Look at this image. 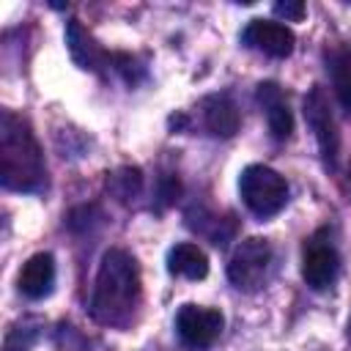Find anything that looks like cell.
<instances>
[{"mask_svg": "<svg viewBox=\"0 0 351 351\" xmlns=\"http://www.w3.org/2000/svg\"><path fill=\"white\" fill-rule=\"evenodd\" d=\"M140 299H143V288H140L137 261L126 250L118 247L107 250L99 263V274L90 296V315L104 326H126L134 318Z\"/></svg>", "mask_w": 351, "mask_h": 351, "instance_id": "obj_1", "label": "cell"}, {"mask_svg": "<svg viewBox=\"0 0 351 351\" xmlns=\"http://www.w3.org/2000/svg\"><path fill=\"white\" fill-rule=\"evenodd\" d=\"M44 156L30 132V126L14 115L3 112L0 118V181L14 192H36L44 184Z\"/></svg>", "mask_w": 351, "mask_h": 351, "instance_id": "obj_2", "label": "cell"}, {"mask_svg": "<svg viewBox=\"0 0 351 351\" xmlns=\"http://www.w3.org/2000/svg\"><path fill=\"white\" fill-rule=\"evenodd\" d=\"M239 192H241L244 206L255 217H274L288 203V184H285V178L277 170L266 167V165L244 167L241 178H239Z\"/></svg>", "mask_w": 351, "mask_h": 351, "instance_id": "obj_3", "label": "cell"}, {"mask_svg": "<svg viewBox=\"0 0 351 351\" xmlns=\"http://www.w3.org/2000/svg\"><path fill=\"white\" fill-rule=\"evenodd\" d=\"M271 247L263 239H244L228 263V280L239 288V291H258L263 288V282L269 280L271 271Z\"/></svg>", "mask_w": 351, "mask_h": 351, "instance_id": "obj_4", "label": "cell"}, {"mask_svg": "<svg viewBox=\"0 0 351 351\" xmlns=\"http://www.w3.org/2000/svg\"><path fill=\"white\" fill-rule=\"evenodd\" d=\"M304 121L315 132L324 165L329 170H335L337 167V154H340V134H337V126H335V115L329 110V99H326L321 85H313L310 93L304 96Z\"/></svg>", "mask_w": 351, "mask_h": 351, "instance_id": "obj_5", "label": "cell"}, {"mask_svg": "<svg viewBox=\"0 0 351 351\" xmlns=\"http://www.w3.org/2000/svg\"><path fill=\"white\" fill-rule=\"evenodd\" d=\"M340 271V255L329 239V230H318L307 239L304 255H302V277L310 288L324 291L337 280Z\"/></svg>", "mask_w": 351, "mask_h": 351, "instance_id": "obj_6", "label": "cell"}, {"mask_svg": "<svg viewBox=\"0 0 351 351\" xmlns=\"http://www.w3.org/2000/svg\"><path fill=\"white\" fill-rule=\"evenodd\" d=\"M225 326V318L214 307H200V304H184L176 315V329L178 337L192 346V348H208Z\"/></svg>", "mask_w": 351, "mask_h": 351, "instance_id": "obj_7", "label": "cell"}, {"mask_svg": "<svg viewBox=\"0 0 351 351\" xmlns=\"http://www.w3.org/2000/svg\"><path fill=\"white\" fill-rule=\"evenodd\" d=\"M241 38L247 47H252L269 58H288L293 52V44H296L293 30L285 27L282 22H274V19H250Z\"/></svg>", "mask_w": 351, "mask_h": 351, "instance_id": "obj_8", "label": "cell"}, {"mask_svg": "<svg viewBox=\"0 0 351 351\" xmlns=\"http://www.w3.org/2000/svg\"><path fill=\"white\" fill-rule=\"evenodd\" d=\"M258 104L266 110V123H269V132L274 140H288L291 132H293V118H291V110L285 104V96L280 90L277 82H261L258 85Z\"/></svg>", "mask_w": 351, "mask_h": 351, "instance_id": "obj_9", "label": "cell"}, {"mask_svg": "<svg viewBox=\"0 0 351 351\" xmlns=\"http://www.w3.org/2000/svg\"><path fill=\"white\" fill-rule=\"evenodd\" d=\"M55 285V258L49 252H36L27 258V263L19 271V291L27 299H44L49 296Z\"/></svg>", "mask_w": 351, "mask_h": 351, "instance_id": "obj_10", "label": "cell"}, {"mask_svg": "<svg viewBox=\"0 0 351 351\" xmlns=\"http://www.w3.org/2000/svg\"><path fill=\"white\" fill-rule=\"evenodd\" d=\"M66 44H69V52L74 58V63L80 69H88V71H99L104 66V52L99 49V44L90 38V33L80 25V19H71L66 25Z\"/></svg>", "mask_w": 351, "mask_h": 351, "instance_id": "obj_11", "label": "cell"}, {"mask_svg": "<svg viewBox=\"0 0 351 351\" xmlns=\"http://www.w3.org/2000/svg\"><path fill=\"white\" fill-rule=\"evenodd\" d=\"M203 123L214 137H233L239 132V110L228 96H208L203 101Z\"/></svg>", "mask_w": 351, "mask_h": 351, "instance_id": "obj_12", "label": "cell"}, {"mask_svg": "<svg viewBox=\"0 0 351 351\" xmlns=\"http://www.w3.org/2000/svg\"><path fill=\"white\" fill-rule=\"evenodd\" d=\"M167 271L186 280H203L208 274V258L197 244L181 241L167 252Z\"/></svg>", "mask_w": 351, "mask_h": 351, "instance_id": "obj_13", "label": "cell"}, {"mask_svg": "<svg viewBox=\"0 0 351 351\" xmlns=\"http://www.w3.org/2000/svg\"><path fill=\"white\" fill-rule=\"evenodd\" d=\"M326 66L332 74L335 96L346 112H351V49L348 47H335L326 55Z\"/></svg>", "mask_w": 351, "mask_h": 351, "instance_id": "obj_14", "label": "cell"}, {"mask_svg": "<svg viewBox=\"0 0 351 351\" xmlns=\"http://www.w3.org/2000/svg\"><path fill=\"white\" fill-rule=\"evenodd\" d=\"M140 186H143V173H140L137 167H121V170H115V173L107 178V189H110V195L118 197V200L134 197V195L140 192Z\"/></svg>", "mask_w": 351, "mask_h": 351, "instance_id": "obj_15", "label": "cell"}, {"mask_svg": "<svg viewBox=\"0 0 351 351\" xmlns=\"http://www.w3.org/2000/svg\"><path fill=\"white\" fill-rule=\"evenodd\" d=\"M274 14L282 16L285 22H299L304 16V3L302 0H285V3H274Z\"/></svg>", "mask_w": 351, "mask_h": 351, "instance_id": "obj_16", "label": "cell"}, {"mask_svg": "<svg viewBox=\"0 0 351 351\" xmlns=\"http://www.w3.org/2000/svg\"><path fill=\"white\" fill-rule=\"evenodd\" d=\"M5 351H27V346L22 343V335L19 332H11L5 337Z\"/></svg>", "mask_w": 351, "mask_h": 351, "instance_id": "obj_17", "label": "cell"}, {"mask_svg": "<svg viewBox=\"0 0 351 351\" xmlns=\"http://www.w3.org/2000/svg\"><path fill=\"white\" fill-rule=\"evenodd\" d=\"M348 186H351V165H348Z\"/></svg>", "mask_w": 351, "mask_h": 351, "instance_id": "obj_18", "label": "cell"}, {"mask_svg": "<svg viewBox=\"0 0 351 351\" xmlns=\"http://www.w3.org/2000/svg\"><path fill=\"white\" fill-rule=\"evenodd\" d=\"M348 337H351V318H348Z\"/></svg>", "mask_w": 351, "mask_h": 351, "instance_id": "obj_19", "label": "cell"}]
</instances>
